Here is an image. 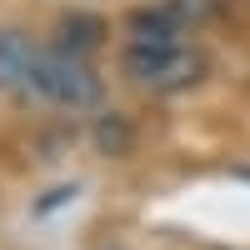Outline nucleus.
Segmentation results:
<instances>
[{"label": "nucleus", "instance_id": "obj_2", "mask_svg": "<svg viewBox=\"0 0 250 250\" xmlns=\"http://www.w3.org/2000/svg\"><path fill=\"white\" fill-rule=\"evenodd\" d=\"M30 85L45 100L70 105V110H85L100 100V75L85 65V55H70V50H40L35 70H30Z\"/></svg>", "mask_w": 250, "mask_h": 250}, {"label": "nucleus", "instance_id": "obj_4", "mask_svg": "<svg viewBox=\"0 0 250 250\" xmlns=\"http://www.w3.org/2000/svg\"><path fill=\"white\" fill-rule=\"evenodd\" d=\"M100 35H105V25H100L95 15H70V20H60V50H70V55L95 50Z\"/></svg>", "mask_w": 250, "mask_h": 250}, {"label": "nucleus", "instance_id": "obj_1", "mask_svg": "<svg viewBox=\"0 0 250 250\" xmlns=\"http://www.w3.org/2000/svg\"><path fill=\"white\" fill-rule=\"evenodd\" d=\"M205 70V55L185 40H145L135 35L125 45V75L135 85H150V90H185L195 85Z\"/></svg>", "mask_w": 250, "mask_h": 250}, {"label": "nucleus", "instance_id": "obj_3", "mask_svg": "<svg viewBox=\"0 0 250 250\" xmlns=\"http://www.w3.org/2000/svg\"><path fill=\"white\" fill-rule=\"evenodd\" d=\"M35 45L20 30H0V90L10 85H30V70H35Z\"/></svg>", "mask_w": 250, "mask_h": 250}]
</instances>
